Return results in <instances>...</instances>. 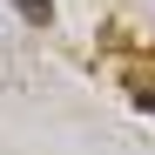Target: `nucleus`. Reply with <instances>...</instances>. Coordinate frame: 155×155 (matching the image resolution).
<instances>
[{
  "label": "nucleus",
  "mask_w": 155,
  "mask_h": 155,
  "mask_svg": "<svg viewBox=\"0 0 155 155\" xmlns=\"http://www.w3.org/2000/svg\"><path fill=\"white\" fill-rule=\"evenodd\" d=\"M14 14L27 20V27H47V20H54V0H14Z\"/></svg>",
  "instance_id": "obj_1"
},
{
  "label": "nucleus",
  "mask_w": 155,
  "mask_h": 155,
  "mask_svg": "<svg viewBox=\"0 0 155 155\" xmlns=\"http://www.w3.org/2000/svg\"><path fill=\"white\" fill-rule=\"evenodd\" d=\"M135 108H142V115H155V88H142V94H135Z\"/></svg>",
  "instance_id": "obj_2"
}]
</instances>
